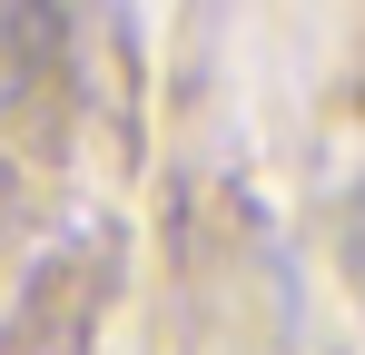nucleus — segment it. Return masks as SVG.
<instances>
[]
</instances>
